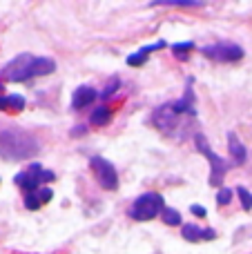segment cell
I'll return each instance as SVG.
<instances>
[{
  "mask_svg": "<svg viewBox=\"0 0 252 254\" xmlns=\"http://www.w3.org/2000/svg\"><path fill=\"white\" fill-rule=\"evenodd\" d=\"M89 165H92L94 176H96L98 185H101L103 190H110V192H114V190L119 188V174H116V167L112 165L107 158L92 156V158H89Z\"/></svg>",
  "mask_w": 252,
  "mask_h": 254,
  "instance_id": "cell-6",
  "label": "cell"
},
{
  "mask_svg": "<svg viewBox=\"0 0 252 254\" xmlns=\"http://www.w3.org/2000/svg\"><path fill=\"white\" fill-rule=\"evenodd\" d=\"M159 212H163V196L156 192H147L134 201L129 207V216L136 221H152Z\"/></svg>",
  "mask_w": 252,
  "mask_h": 254,
  "instance_id": "cell-4",
  "label": "cell"
},
{
  "mask_svg": "<svg viewBox=\"0 0 252 254\" xmlns=\"http://www.w3.org/2000/svg\"><path fill=\"white\" fill-rule=\"evenodd\" d=\"M0 89H2V83H0Z\"/></svg>",
  "mask_w": 252,
  "mask_h": 254,
  "instance_id": "cell-24",
  "label": "cell"
},
{
  "mask_svg": "<svg viewBox=\"0 0 252 254\" xmlns=\"http://www.w3.org/2000/svg\"><path fill=\"white\" fill-rule=\"evenodd\" d=\"M152 4H170V7H188V9L203 7L201 0H152Z\"/></svg>",
  "mask_w": 252,
  "mask_h": 254,
  "instance_id": "cell-16",
  "label": "cell"
},
{
  "mask_svg": "<svg viewBox=\"0 0 252 254\" xmlns=\"http://www.w3.org/2000/svg\"><path fill=\"white\" fill-rule=\"evenodd\" d=\"M183 116L186 114H179V112L174 110V103L170 101V103H165V105L156 107L154 114H152V123L159 127L163 134L174 136L179 131V123L183 121Z\"/></svg>",
  "mask_w": 252,
  "mask_h": 254,
  "instance_id": "cell-5",
  "label": "cell"
},
{
  "mask_svg": "<svg viewBox=\"0 0 252 254\" xmlns=\"http://www.w3.org/2000/svg\"><path fill=\"white\" fill-rule=\"evenodd\" d=\"M56 69V63L52 58H45V56H38L34 61V76H47Z\"/></svg>",
  "mask_w": 252,
  "mask_h": 254,
  "instance_id": "cell-15",
  "label": "cell"
},
{
  "mask_svg": "<svg viewBox=\"0 0 252 254\" xmlns=\"http://www.w3.org/2000/svg\"><path fill=\"white\" fill-rule=\"evenodd\" d=\"M214 230H201L199 225H183V239L192 243H199V241H210L214 239Z\"/></svg>",
  "mask_w": 252,
  "mask_h": 254,
  "instance_id": "cell-11",
  "label": "cell"
},
{
  "mask_svg": "<svg viewBox=\"0 0 252 254\" xmlns=\"http://www.w3.org/2000/svg\"><path fill=\"white\" fill-rule=\"evenodd\" d=\"M205 58L214 63H237L244 58V49L235 43H217V45H208L201 49Z\"/></svg>",
  "mask_w": 252,
  "mask_h": 254,
  "instance_id": "cell-8",
  "label": "cell"
},
{
  "mask_svg": "<svg viewBox=\"0 0 252 254\" xmlns=\"http://www.w3.org/2000/svg\"><path fill=\"white\" fill-rule=\"evenodd\" d=\"M112 119V112L107 107H96L92 114V125H107Z\"/></svg>",
  "mask_w": 252,
  "mask_h": 254,
  "instance_id": "cell-17",
  "label": "cell"
},
{
  "mask_svg": "<svg viewBox=\"0 0 252 254\" xmlns=\"http://www.w3.org/2000/svg\"><path fill=\"white\" fill-rule=\"evenodd\" d=\"M192 47H194V45H192V43H177V45H174V52H177V54H181V58H183V54H186V52H190Z\"/></svg>",
  "mask_w": 252,
  "mask_h": 254,
  "instance_id": "cell-21",
  "label": "cell"
},
{
  "mask_svg": "<svg viewBox=\"0 0 252 254\" xmlns=\"http://www.w3.org/2000/svg\"><path fill=\"white\" fill-rule=\"evenodd\" d=\"M40 149V143L29 131L13 125L0 127V156L4 161H25Z\"/></svg>",
  "mask_w": 252,
  "mask_h": 254,
  "instance_id": "cell-1",
  "label": "cell"
},
{
  "mask_svg": "<svg viewBox=\"0 0 252 254\" xmlns=\"http://www.w3.org/2000/svg\"><path fill=\"white\" fill-rule=\"evenodd\" d=\"M194 145H196V149H199V152L203 154V156L208 158V163H210V185H212V188H221L223 176H226V172H228V163L223 161L221 156H217V154L212 152V147L208 145V140H205L203 134H196L194 136Z\"/></svg>",
  "mask_w": 252,
  "mask_h": 254,
  "instance_id": "cell-2",
  "label": "cell"
},
{
  "mask_svg": "<svg viewBox=\"0 0 252 254\" xmlns=\"http://www.w3.org/2000/svg\"><path fill=\"white\" fill-rule=\"evenodd\" d=\"M161 216H163L165 225H181V214L177 210H172V207H163Z\"/></svg>",
  "mask_w": 252,
  "mask_h": 254,
  "instance_id": "cell-18",
  "label": "cell"
},
{
  "mask_svg": "<svg viewBox=\"0 0 252 254\" xmlns=\"http://www.w3.org/2000/svg\"><path fill=\"white\" fill-rule=\"evenodd\" d=\"M52 198V190L47 188H40L38 192H31V194H25V207L27 210H38L40 205H45V203Z\"/></svg>",
  "mask_w": 252,
  "mask_h": 254,
  "instance_id": "cell-12",
  "label": "cell"
},
{
  "mask_svg": "<svg viewBox=\"0 0 252 254\" xmlns=\"http://www.w3.org/2000/svg\"><path fill=\"white\" fill-rule=\"evenodd\" d=\"M96 89L94 87H89V85H80L78 89L74 92V96H71V110H83V107H87L89 103H94L96 101Z\"/></svg>",
  "mask_w": 252,
  "mask_h": 254,
  "instance_id": "cell-9",
  "label": "cell"
},
{
  "mask_svg": "<svg viewBox=\"0 0 252 254\" xmlns=\"http://www.w3.org/2000/svg\"><path fill=\"white\" fill-rule=\"evenodd\" d=\"M116 87H119V80H112V85H110V87H105V92H103V98H105V101H107V98H110L112 96V92H114V89Z\"/></svg>",
  "mask_w": 252,
  "mask_h": 254,
  "instance_id": "cell-22",
  "label": "cell"
},
{
  "mask_svg": "<svg viewBox=\"0 0 252 254\" xmlns=\"http://www.w3.org/2000/svg\"><path fill=\"white\" fill-rule=\"evenodd\" d=\"M54 179V172L52 170H45L43 165H29L25 172H20V174L13 179V183L18 185L20 190H25V194H31V192H38L40 185L49 183V181Z\"/></svg>",
  "mask_w": 252,
  "mask_h": 254,
  "instance_id": "cell-3",
  "label": "cell"
},
{
  "mask_svg": "<svg viewBox=\"0 0 252 254\" xmlns=\"http://www.w3.org/2000/svg\"><path fill=\"white\" fill-rule=\"evenodd\" d=\"M25 107V98L18 94H9V96H0V110L4 112H20Z\"/></svg>",
  "mask_w": 252,
  "mask_h": 254,
  "instance_id": "cell-14",
  "label": "cell"
},
{
  "mask_svg": "<svg viewBox=\"0 0 252 254\" xmlns=\"http://www.w3.org/2000/svg\"><path fill=\"white\" fill-rule=\"evenodd\" d=\"M190 210H192V214L201 216V219H203V216H205V214H208V212H205V207H203V205H192V207H190Z\"/></svg>",
  "mask_w": 252,
  "mask_h": 254,
  "instance_id": "cell-23",
  "label": "cell"
},
{
  "mask_svg": "<svg viewBox=\"0 0 252 254\" xmlns=\"http://www.w3.org/2000/svg\"><path fill=\"white\" fill-rule=\"evenodd\" d=\"M161 47H165L163 40H161V43H156V45H147V47H141L136 54H132V56L127 58V65H132V67H141V65H145L147 58H150V54H152V52H156V49H161Z\"/></svg>",
  "mask_w": 252,
  "mask_h": 254,
  "instance_id": "cell-13",
  "label": "cell"
},
{
  "mask_svg": "<svg viewBox=\"0 0 252 254\" xmlns=\"http://www.w3.org/2000/svg\"><path fill=\"white\" fill-rule=\"evenodd\" d=\"M237 194H239V198H241L244 210H252V194L248 192V190H246V188H237Z\"/></svg>",
  "mask_w": 252,
  "mask_h": 254,
  "instance_id": "cell-19",
  "label": "cell"
},
{
  "mask_svg": "<svg viewBox=\"0 0 252 254\" xmlns=\"http://www.w3.org/2000/svg\"><path fill=\"white\" fill-rule=\"evenodd\" d=\"M34 61L36 58L29 56V54H20L2 69V78L13 80V83H22V80L34 78Z\"/></svg>",
  "mask_w": 252,
  "mask_h": 254,
  "instance_id": "cell-7",
  "label": "cell"
},
{
  "mask_svg": "<svg viewBox=\"0 0 252 254\" xmlns=\"http://www.w3.org/2000/svg\"><path fill=\"white\" fill-rule=\"evenodd\" d=\"M230 201H232V190H228V188L219 190V194H217V203H219V205H228Z\"/></svg>",
  "mask_w": 252,
  "mask_h": 254,
  "instance_id": "cell-20",
  "label": "cell"
},
{
  "mask_svg": "<svg viewBox=\"0 0 252 254\" xmlns=\"http://www.w3.org/2000/svg\"><path fill=\"white\" fill-rule=\"evenodd\" d=\"M228 152H230L232 165H244V163H246L248 152H246L244 143L239 140V136H237L235 131H230V134H228Z\"/></svg>",
  "mask_w": 252,
  "mask_h": 254,
  "instance_id": "cell-10",
  "label": "cell"
}]
</instances>
